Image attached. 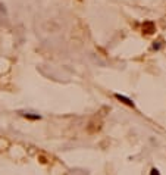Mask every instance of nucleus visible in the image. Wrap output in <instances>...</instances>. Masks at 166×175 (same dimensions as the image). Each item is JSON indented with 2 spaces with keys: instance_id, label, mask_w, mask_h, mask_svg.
I'll use <instances>...</instances> for the list:
<instances>
[{
  "instance_id": "obj_1",
  "label": "nucleus",
  "mask_w": 166,
  "mask_h": 175,
  "mask_svg": "<svg viewBox=\"0 0 166 175\" xmlns=\"http://www.w3.org/2000/svg\"><path fill=\"white\" fill-rule=\"evenodd\" d=\"M115 97H116L118 100H121V102H122V103H125V105H128V106L134 107V102H132L131 99L125 97V96H121V94H115Z\"/></svg>"
},
{
  "instance_id": "obj_2",
  "label": "nucleus",
  "mask_w": 166,
  "mask_h": 175,
  "mask_svg": "<svg viewBox=\"0 0 166 175\" xmlns=\"http://www.w3.org/2000/svg\"><path fill=\"white\" fill-rule=\"evenodd\" d=\"M143 29L146 31V34H152L153 31H154V25H153V22H144Z\"/></svg>"
},
{
  "instance_id": "obj_3",
  "label": "nucleus",
  "mask_w": 166,
  "mask_h": 175,
  "mask_svg": "<svg viewBox=\"0 0 166 175\" xmlns=\"http://www.w3.org/2000/svg\"><path fill=\"white\" fill-rule=\"evenodd\" d=\"M150 175H160V174H159V171L157 169H152V174Z\"/></svg>"
}]
</instances>
